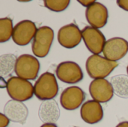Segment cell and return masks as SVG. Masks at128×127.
Segmentation results:
<instances>
[{
	"label": "cell",
	"mask_w": 128,
	"mask_h": 127,
	"mask_svg": "<svg viewBox=\"0 0 128 127\" xmlns=\"http://www.w3.org/2000/svg\"><path fill=\"white\" fill-rule=\"evenodd\" d=\"M16 57L13 54H5L0 57V74L1 78H6L11 76L16 62Z\"/></svg>",
	"instance_id": "cell-18"
},
{
	"label": "cell",
	"mask_w": 128,
	"mask_h": 127,
	"mask_svg": "<svg viewBox=\"0 0 128 127\" xmlns=\"http://www.w3.org/2000/svg\"><path fill=\"white\" fill-rule=\"evenodd\" d=\"M127 72H128V67H127Z\"/></svg>",
	"instance_id": "cell-26"
},
{
	"label": "cell",
	"mask_w": 128,
	"mask_h": 127,
	"mask_svg": "<svg viewBox=\"0 0 128 127\" xmlns=\"http://www.w3.org/2000/svg\"><path fill=\"white\" fill-rule=\"evenodd\" d=\"M38 115L45 124H55L60 118V109L55 100L44 101L39 107Z\"/></svg>",
	"instance_id": "cell-16"
},
{
	"label": "cell",
	"mask_w": 128,
	"mask_h": 127,
	"mask_svg": "<svg viewBox=\"0 0 128 127\" xmlns=\"http://www.w3.org/2000/svg\"><path fill=\"white\" fill-rule=\"evenodd\" d=\"M116 61H112L100 55L89 56L86 63L88 76L94 79H105L118 67Z\"/></svg>",
	"instance_id": "cell-1"
},
{
	"label": "cell",
	"mask_w": 128,
	"mask_h": 127,
	"mask_svg": "<svg viewBox=\"0 0 128 127\" xmlns=\"http://www.w3.org/2000/svg\"><path fill=\"white\" fill-rule=\"evenodd\" d=\"M4 115L14 123L24 124L28 115V110L22 102L11 100L5 104Z\"/></svg>",
	"instance_id": "cell-14"
},
{
	"label": "cell",
	"mask_w": 128,
	"mask_h": 127,
	"mask_svg": "<svg viewBox=\"0 0 128 127\" xmlns=\"http://www.w3.org/2000/svg\"><path fill=\"white\" fill-rule=\"evenodd\" d=\"M117 4L121 8L128 11V0H118Z\"/></svg>",
	"instance_id": "cell-22"
},
{
	"label": "cell",
	"mask_w": 128,
	"mask_h": 127,
	"mask_svg": "<svg viewBox=\"0 0 128 127\" xmlns=\"http://www.w3.org/2000/svg\"><path fill=\"white\" fill-rule=\"evenodd\" d=\"M114 94L124 99L128 98V76L124 74L116 75L110 79Z\"/></svg>",
	"instance_id": "cell-17"
},
{
	"label": "cell",
	"mask_w": 128,
	"mask_h": 127,
	"mask_svg": "<svg viewBox=\"0 0 128 127\" xmlns=\"http://www.w3.org/2000/svg\"><path fill=\"white\" fill-rule=\"evenodd\" d=\"M14 31L13 21L9 17L0 19V42L4 43L12 37Z\"/></svg>",
	"instance_id": "cell-19"
},
{
	"label": "cell",
	"mask_w": 128,
	"mask_h": 127,
	"mask_svg": "<svg viewBox=\"0 0 128 127\" xmlns=\"http://www.w3.org/2000/svg\"><path fill=\"white\" fill-rule=\"evenodd\" d=\"M54 40V31L49 26H42L38 28L32 43L34 55L38 58H45L50 50Z\"/></svg>",
	"instance_id": "cell-4"
},
{
	"label": "cell",
	"mask_w": 128,
	"mask_h": 127,
	"mask_svg": "<svg viewBox=\"0 0 128 127\" xmlns=\"http://www.w3.org/2000/svg\"><path fill=\"white\" fill-rule=\"evenodd\" d=\"M34 93L40 100L54 99L58 93V85L55 75L50 72L43 73L35 82Z\"/></svg>",
	"instance_id": "cell-2"
},
{
	"label": "cell",
	"mask_w": 128,
	"mask_h": 127,
	"mask_svg": "<svg viewBox=\"0 0 128 127\" xmlns=\"http://www.w3.org/2000/svg\"><path fill=\"white\" fill-rule=\"evenodd\" d=\"M6 88L9 97L12 100L20 102L27 101L34 94L32 84L18 76L10 77L7 81Z\"/></svg>",
	"instance_id": "cell-3"
},
{
	"label": "cell",
	"mask_w": 128,
	"mask_h": 127,
	"mask_svg": "<svg viewBox=\"0 0 128 127\" xmlns=\"http://www.w3.org/2000/svg\"><path fill=\"white\" fill-rule=\"evenodd\" d=\"M116 127H128V121H124V122H122L120 124H118Z\"/></svg>",
	"instance_id": "cell-24"
},
{
	"label": "cell",
	"mask_w": 128,
	"mask_h": 127,
	"mask_svg": "<svg viewBox=\"0 0 128 127\" xmlns=\"http://www.w3.org/2000/svg\"><path fill=\"white\" fill-rule=\"evenodd\" d=\"M39 70L40 63L34 56L24 54L17 58L14 71L18 77L26 80H34Z\"/></svg>",
	"instance_id": "cell-5"
},
{
	"label": "cell",
	"mask_w": 128,
	"mask_h": 127,
	"mask_svg": "<svg viewBox=\"0 0 128 127\" xmlns=\"http://www.w3.org/2000/svg\"><path fill=\"white\" fill-rule=\"evenodd\" d=\"M10 120L2 113L0 114V127H7L9 125Z\"/></svg>",
	"instance_id": "cell-21"
},
{
	"label": "cell",
	"mask_w": 128,
	"mask_h": 127,
	"mask_svg": "<svg viewBox=\"0 0 128 127\" xmlns=\"http://www.w3.org/2000/svg\"><path fill=\"white\" fill-rule=\"evenodd\" d=\"M37 31L38 28L34 22L22 20L14 27L12 40L18 46H26L34 39Z\"/></svg>",
	"instance_id": "cell-7"
},
{
	"label": "cell",
	"mask_w": 128,
	"mask_h": 127,
	"mask_svg": "<svg viewBox=\"0 0 128 127\" xmlns=\"http://www.w3.org/2000/svg\"><path fill=\"white\" fill-rule=\"evenodd\" d=\"M40 127H58L55 124H44Z\"/></svg>",
	"instance_id": "cell-25"
},
{
	"label": "cell",
	"mask_w": 128,
	"mask_h": 127,
	"mask_svg": "<svg viewBox=\"0 0 128 127\" xmlns=\"http://www.w3.org/2000/svg\"><path fill=\"white\" fill-rule=\"evenodd\" d=\"M86 93L77 86H71L65 88L60 97L61 106L66 110L73 111L77 109L84 102Z\"/></svg>",
	"instance_id": "cell-11"
},
{
	"label": "cell",
	"mask_w": 128,
	"mask_h": 127,
	"mask_svg": "<svg viewBox=\"0 0 128 127\" xmlns=\"http://www.w3.org/2000/svg\"><path fill=\"white\" fill-rule=\"evenodd\" d=\"M82 119L88 124H95L102 121L104 110L100 103L95 100H88L82 104L80 109Z\"/></svg>",
	"instance_id": "cell-15"
},
{
	"label": "cell",
	"mask_w": 128,
	"mask_h": 127,
	"mask_svg": "<svg viewBox=\"0 0 128 127\" xmlns=\"http://www.w3.org/2000/svg\"><path fill=\"white\" fill-rule=\"evenodd\" d=\"M44 6L49 10L55 12H60L64 10L69 5V0H45L44 1Z\"/></svg>",
	"instance_id": "cell-20"
},
{
	"label": "cell",
	"mask_w": 128,
	"mask_h": 127,
	"mask_svg": "<svg viewBox=\"0 0 128 127\" xmlns=\"http://www.w3.org/2000/svg\"><path fill=\"white\" fill-rule=\"evenodd\" d=\"M56 75L61 82L68 84H75L83 79L82 69L74 61L60 63L56 69Z\"/></svg>",
	"instance_id": "cell-6"
},
{
	"label": "cell",
	"mask_w": 128,
	"mask_h": 127,
	"mask_svg": "<svg viewBox=\"0 0 128 127\" xmlns=\"http://www.w3.org/2000/svg\"><path fill=\"white\" fill-rule=\"evenodd\" d=\"M128 52V40L122 37H113L106 40L103 50L104 57L112 61L121 60Z\"/></svg>",
	"instance_id": "cell-10"
},
{
	"label": "cell",
	"mask_w": 128,
	"mask_h": 127,
	"mask_svg": "<svg viewBox=\"0 0 128 127\" xmlns=\"http://www.w3.org/2000/svg\"><path fill=\"white\" fill-rule=\"evenodd\" d=\"M82 36L88 49L93 55H99L103 52L106 43V37L98 28L90 25L86 26L82 30Z\"/></svg>",
	"instance_id": "cell-8"
},
{
	"label": "cell",
	"mask_w": 128,
	"mask_h": 127,
	"mask_svg": "<svg viewBox=\"0 0 128 127\" xmlns=\"http://www.w3.org/2000/svg\"><path fill=\"white\" fill-rule=\"evenodd\" d=\"M82 38V31L74 23L62 26L58 32V43L67 49H73L77 46L80 43Z\"/></svg>",
	"instance_id": "cell-9"
},
{
	"label": "cell",
	"mask_w": 128,
	"mask_h": 127,
	"mask_svg": "<svg viewBox=\"0 0 128 127\" xmlns=\"http://www.w3.org/2000/svg\"><path fill=\"white\" fill-rule=\"evenodd\" d=\"M86 17L90 26L98 29L103 28L108 22V9L104 4L95 1L86 9Z\"/></svg>",
	"instance_id": "cell-13"
},
{
	"label": "cell",
	"mask_w": 128,
	"mask_h": 127,
	"mask_svg": "<svg viewBox=\"0 0 128 127\" xmlns=\"http://www.w3.org/2000/svg\"><path fill=\"white\" fill-rule=\"evenodd\" d=\"M78 2H80L82 5H83L84 7H86L88 8L92 4H93L95 2V1H90V0H88V1H85V0L84 1H82V0H79Z\"/></svg>",
	"instance_id": "cell-23"
},
{
	"label": "cell",
	"mask_w": 128,
	"mask_h": 127,
	"mask_svg": "<svg viewBox=\"0 0 128 127\" xmlns=\"http://www.w3.org/2000/svg\"><path fill=\"white\" fill-rule=\"evenodd\" d=\"M89 93L94 100L105 103L112 100L114 91L110 82L105 79H94L90 83Z\"/></svg>",
	"instance_id": "cell-12"
}]
</instances>
